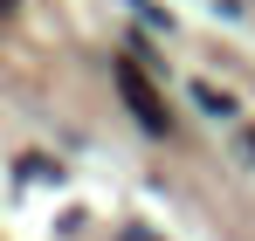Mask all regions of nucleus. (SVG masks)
<instances>
[{
	"label": "nucleus",
	"mask_w": 255,
	"mask_h": 241,
	"mask_svg": "<svg viewBox=\"0 0 255 241\" xmlns=\"http://www.w3.org/2000/svg\"><path fill=\"white\" fill-rule=\"evenodd\" d=\"M193 104H200L207 118H235V97H228V90H214V83H193Z\"/></svg>",
	"instance_id": "obj_2"
},
{
	"label": "nucleus",
	"mask_w": 255,
	"mask_h": 241,
	"mask_svg": "<svg viewBox=\"0 0 255 241\" xmlns=\"http://www.w3.org/2000/svg\"><path fill=\"white\" fill-rule=\"evenodd\" d=\"M242 138H249V159H255V124H249V131H242Z\"/></svg>",
	"instance_id": "obj_3"
},
{
	"label": "nucleus",
	"mask_w": 255,
	"mask_h": 241,
	"mask_svg": "<svg viewBox=\"0 0 255 241\" xmlns=\"http://www.w3.org/2000/svg\"><path fill=\"white\" fill-rule=\"evenodd\" d=\"M118 97H125V111H131L138 124H145L152 138H172V118H166L159 90L145 83V69H138V62H118Z\"/></svg>",
	"instance_id": "obj_1"
}]
</instances>
